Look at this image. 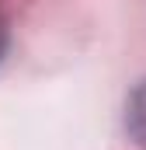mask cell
I'll return each mask as SVG.
<instances>
[{
	"instance_id": "7a4b0ae2",
	"label": "cell",
	"mask_w": 146,
	"mask_h": 150,
	"mask_svg": "<svg viewBox=\"0 0 146 150\" xmlns=\"http://www.w3.org/2000/svg\"><path fill=\"white\" fill-rule=\"evenodd\" d=\"M4 45H7V28H4V18H0V56H4Z\"/></svg>"
},
{
	"instance_id": "6da1fadb",
	"label": "cell",
	"mask_w": 146,
	"mask_h": 150,
	"mask_svg": "<svg viewBox=\"0 0 146 150\" xmlns=\"http://www.w3.org/2000/svg\"><path fill=\"white\" fill-rule=\"evenodd\" d=\"M125 122H129V133H132V136H136V140L146 147V84H139V87L132 91Z\"/></svg>"
}]
</instances>
